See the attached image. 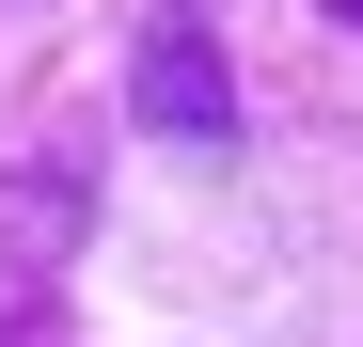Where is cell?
I'll list each match as a JSON object with an SVG mask.
<instances>
[{"label": "cell", "mask_w": 363, "mask_h": 347, "mask_svg": "<svg viewBox=\"0 0 363 347\" xmlns=\"http://www.w3.org/2000/svg\"><path fill=\"white\" fill-rule=\"evenodd\" d=\"M127 110H143L158 142H221V127H237V64L206 47V16H158V32H143V64H127Z\"/></svg>", "instance_id": "1"}, {"label": "cell", "mask_w": 363, "mask_h": 347, "mask_svg": "<svg viewBox=\"0 0 363 347\" xmlns=\"http://www.w3.org/2000/svg\"><path fill=\"white\" fill-rule=\"evenodd\" d=\"M332 16H347V32H363V0H332Z\"/></svg>", "instance_id": "2"}]
</instances>
